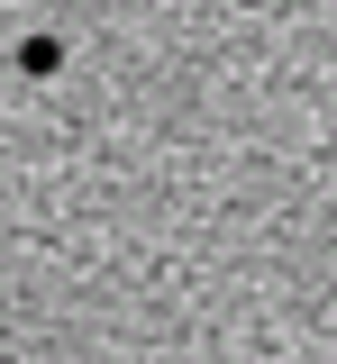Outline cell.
Returning a JSON list of instances; mask_svg holds the SVG:
<instances>
[{
    "mask_svg": "<svg viewBox=\"0 0 337 364\" xmlns=\"http://www.w3.org/2000/svg\"><path fill=\"white\" fill-rule=\"evenodd\" d=\"M237 9H264V0H237Z\"/></svg>",
    "mask_w": 337,
    "mask_h": 364,
    "instance_id": "2",
    "label": "cell"
},
{
    "mask_svg": "<svg viewBox=\"0 0 337 364\" xmlns=\"http://www.w3.org/2000/svg\"><path fill=\"white\" fill-rule=\"evenodd\" d=\"M18 73H64V37H28L18 46Z\"/></svg>",
    "mask_w": 337,
    "mask_h": 364,
    "instance_id": "1",
    "label": "cell"
}]
</instances>
